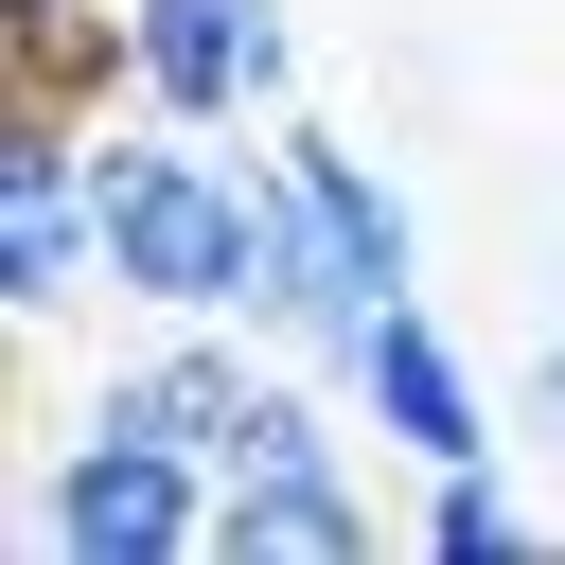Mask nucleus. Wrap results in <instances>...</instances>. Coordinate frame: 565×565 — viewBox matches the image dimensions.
Returning a JSON list of instances; mask_svg holds the SVG:
<instances>
[{"label": "nucleus", "instance_id": "nucleus-1", "mask_svg": "<svg viewBox=\"0 0 565 565\" xmlns=\"http://www.w3.org/2000/svg\"><path fill=\"white\" fill-rule=\"evenodd\" d=\"M424 300V230H406V194L353 159V141H282V159H247V318L265 335H300L318 371H353L371 353V318H406Z\"/></svg>", "mask_w": 565, "mask_h": 565}, {"label": "nucleus", "instance_id": "nucleus-2", "mask_svg": "<svg viewBox=\"0 0 565 565\" xmlns=\"http://www.w3.org/2000/svg\"><path fill=\"white\" fill-rule=\"evenodd\" d=\"M88 177H106V282L124 300H159V318H247V159H212V124H177V106H106V141H88Z\"/></svg>", "mask_w": 565, "mask_h": 565}, {"label": "nucleus", "instance_id": "nucleus-3", "mask_svg": "<svg viewBox=\"0 0 565 565\" xmlns=\"http://www.w3.org/2000/svg\"><path fill=\"white\" fill-rule=\"evenodd\" d=\"M88 106H18L0 88V318L53 335L88 282H106V177H88Z\"/></svg>", "mask_w": 565, "mask_h": 565}, {"label": "nucleus", "instance_id": "nucleus-4", "mask_svg": "<svg viewBox=\"0 0 565 565\" xmlns=\"http://www.w3.org/2000/svg\"><path fill=\"white\" fill-rule=\"evenodd\" d=\"M35 547L53 565H212V459L88 406V441H53V477H35Z\"/></svg>", "mask_w": 565, "mask_h": 565}, {"label": "nucleus", "instance_id": "nucleus-5", "mask_svg": "<svg viewBox=\"0 0 565 565\" xmlns=\"http://www.w3.org/2000/svg\"><path fill=\"white\" fill-rule=\"evenodd\" d=\"M371 547H388V512L335 477V424L300 388H265L230 477H212V565H371Z\"/></svg>", "mask_w": 565, "mask_h": 565}, {"label": "nucleus", "instance_id": "nucleus-6", "mask_svg": "<svg viewBox=\"0 0 565 565\" xmlns=\"http://www.w3.org/2000/svg\"><path fill=\"white\" fill-rule=\"evenodd\" d=\"M124 18H141V106H177V124H247L300 71L282 0H124Z\"/></svg>", "mask_w": 565, "mask_h": 565}, {"label": "nucleus", "instance_id": "nucleus-7", "mask_svg": "<svg viewBox=\"0 0 565 565\" xmlns=\"http://www.w3.org/2000/svg\"><path fill=\"white\" fill-rule=\"evenodd\" d=\"M353 388H371V424L406 441V477H441V459H494V406H477V371L441 353V318H424V300H406V318H371Z\"/></svg>", "mask_w": 565, "mask_h": 565}, {"label": "nucleus", "instance_id": "nucleus-8", "mask_svg": "<svg viewBox=\"0 0 565 565\" xmlns=\"http://www.w3.org/2000/svg\"><path fill=\"white\" fill-rule=\"evenodd\" d=\"M247 406H265V371H247L230 335H177V353H141V371H106V424H141V441H177V459H212V477H230V441H247Z\"/></svg>", "mask_w": 565, "mask_h": 565}, {"label": "nucleus", "instance_id": "nucleus-9", "mask_svg": "<svg viewBox=\"0 0 565 565\" xmlns=\"http://www.w3.org/2000/svg\"><path fill=\"white\" fill-rule=\"evenodd\" d=\"M0 88L106 124V106L141 88V18H106V0H0Z\"/></svg>", "mask_w": 565, "mask_h": 565}, {"label": "nucleus", "instance_id": "nucleus-10", "mask_svg": "<svg viewBox=\"0 0 565 565\" xmlns=\"http://www.w3.org/2000/svg\"><path fill=\"white\" fill-rule=\"evenodd\" d=\"M424 547H441V565H530V547H547V512H530V494H494V459H441V477H424Z\"/></svg>", "mask_w": 565, "mask_h": 565}, {"label": "nucleus", "instance_id": "nucleus-11", "mask_svg": "<svg viewBox=\"0 0 565 565\" xmlns=\"http://www.w3.org/2000/svg\"><path fill=\"white\" fill-rule=\"evenodd\" d=\"M530 406H547V441H565V335H547V353H530Z\"/></svg>", "mask_w": 565, "mask_h": 565}]
</instances>
